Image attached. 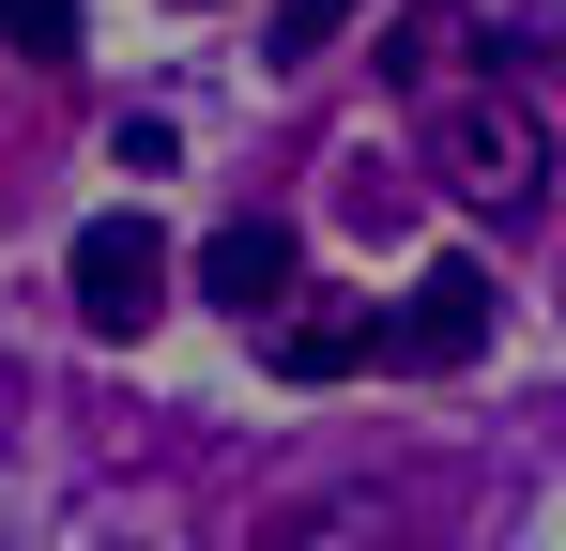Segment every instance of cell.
I'll use <instances>...</instances> for the list:
<instances>
[{
    "instance_id": "obj_1",
    "label": "cell",
    "mask_w": 566,
    "mask_h": 551,
    "mask_svg": "<svg viewBox=\"0 0 566 551\" xmlns=\"http://www.w3.org/2000/svg\"><path fill=\"white\" fill-rule=\"evenodd\" d=\"M429 154H444V184L460 199H536V169H552V138H536V107H505V92H460L444 123H429Z\"/></svg>"
},
{
    "instance_id": "obj_2",
    "label": "cell",
    "mask_w": 566,
    "mask_h": 551,
    "mask_svg": "<svg viewBox=\"0 0 566 551\" xmlns=\"http://www.w3.org/2000/svg\"><path fill=\"white\" fill-rule=\"evenodd\" d=\"M169 306V246H154V215H93L77 230V322L93 337H138Z\"/></svg>"
},
{
    "instance_id": "obj_3",
    "label": "cell",
    "mask_w": 566,
    "mask_h": 551,
    "mask_svg": "<svg viewBox=\"0 0 566 551\" xmlns=\"http://www.w3.org/2000/svg\"><path fill=\"white\" fill-rule=\"evenodd\" d=\"M382 353H398V367H474V353H490V261H429L413 291H398Z\"/></svg>"
},
{
    "instance_id": "obj_4",
    "label": "cell",
    "mask_w": 566,
    "mask_h": 551,
    "mask_svg": "<svg viewBox=\"0 0 566 551\" xmlns=\"http://www.w3.org/2000/svg\"><path fill=\"white\" fill-rule=\"evenodd\" d=\"M199 291H214V306H245V322H261V306L291 322V230H276V215H230V230L199 246Z\"/></svg>"
},
{
    "instance_id": "obj_5",
    "label": "cell",
    "mask_w": 566,
    "mask_h": 551,
    "mask_svg": "<svg viewBox=\"0 0 566 551\" xmlns=\"http://www.w3.org/2000/svg\"><path fill=\"white\" fill-rule=\"evenodd\" d=\"M368 353H382L368 306H291V322H276V383H353Z\"/></svg>"
},
{
    "instance_id": "obj_6",
    "label": "cell",
    "mask_w": 566,
    "mask_h": 551,
    "mask_svg": "<svg viewBox=\"0 0 566 551\" xmlns=\"http://www.w3.org/2000/svg\"><path fill=\"white\" fill-rule=\"evenodd\" d=\"M0 46L15 62H77V0H0Z\"/></svg>"
},
{
    "instance_id": "obj_7",
    "label": "cell",
    "mask_w": 566,
    "mask_h": 551,
    "mask_svg": "<svg viewBox=\"0 0 566 551\" xmlns=\"http://www.w3.org/2000/svg\"><path fill=\"white\" fill-rule=\"evenodd\" d=\"M353 15H368V0H276V62H322Z\"/></svg>"
}]
</instances>
